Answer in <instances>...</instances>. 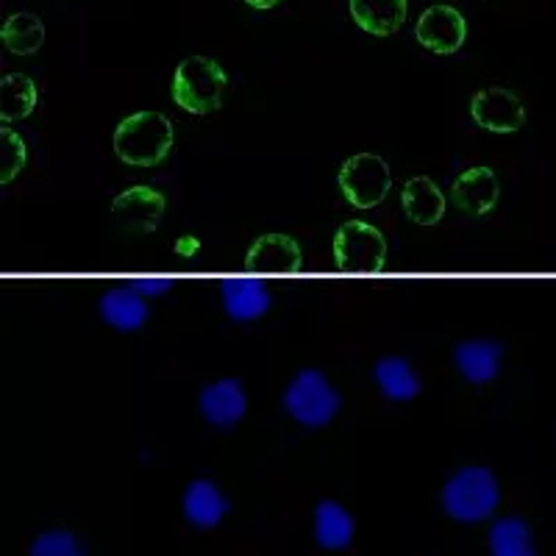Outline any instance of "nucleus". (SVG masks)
Masks as SVG:
<instances>
[{"mask_svg":"<svg viewBox=\"0 0 556 556\" xmlns=\"http://www.w3.org/2000/svg\"><path fill=\"white\" fill-rule=\"evenodd\" d=\"M134 292H139L142 298H156V295H165V292L173 290V281L170 278H137L131 281Z\"/></svg>","mask_w":556,"mask_h":556,"instance_id":"obj_26","label":"nucleus"},{"mask_svg":"<svg viewBox=\"0 0 556 556\" xmlns=\"http://www.w3.org/2000/svg\"><path fill=\"white\" fill-rule=\"evenodd\" d=\"M0 42L14 56H34L45 42L42 20L31 12H14L0 28Z\"/></svg>","mask_w":556,"mask_h":556,"instance_id":"obj_22","label":"nucleus"},{"mask_svg":"<svg viewBox=\"0 0 556 556\" xmlns=\"http://www.w3.org/2000/svg\"><path fill=\"white\" fill-rule=\"evenodd\" d=\"M285 409L301 426L320 429V426H329L340 412V395L320 370L309 367V370H301L285 390Z\"/></svg>","mask_w":556,"mask_h":556,"instance_id":"obj_4","label":"nucleus"},{"mask_svg":"<svg viewBox=\"0 0 556 556\" xmlns=\"http://www.w3.org/2000/svg\"><path fill=\"white\" fill-rule=\"evenodd\" d=\"M167 212V198L153 187L137 184L112 201V215L128 235H153Z\"/></svg>","mask_w":556,"mask_h":556,"instance_id":"obj_7","label":"nucleus"},{"mask_svg":"<svg viewBox=\"0 0 556 556\" xmlns=\"http://www.w3.org/2000/svg\"><path fill=\"white\" fill-rule=\"evenodd\" d=\"M374 379L381 395L390 401H412L420 395V379L401 356H381L374 367Z\"/></svg>","mask_w":556,"mask_h":556,"instance_id":"obj_20","label":"nucleus"},{"mask_svg":"<svg viewBox=\"0 0 556 556\" xmlns=\"http://www.w3.org/2000/svg\"><path fill=\"white\" fill-rule=\"evenodd\" d=\"M198 248H201V242H198L195 237H181V240L176 242V253H181V256H192Z\"/></svg>","mask_w":556,"mask_h":556,"instance_id":"obj_27","label":"nucleus"},{"mask_svg":"<svg viewBox=\"0 0 556 556\" xmlns=\"http://www.w3.org/2000/svg\"><path fill=\"white\" fill-rule=\"evenodd\" d=\"M451 201L468 217L490 215L501 201V181L490 167H468L451 184Z\"/></svg>","mask_w":556,"mask_h":556,"instance_id":"obj_10","label":"nucleus"},{"mask_svg":"<svg viewBox=\"0 0 556 556\" xmlns=\"http://www.w3.org/2000/svg\"><path fill=\"white\" fill-rule=\"evenodd\" d=\"M354 518L337 501H320L315 509V540L326 551H342L354 540Z\"/></svg>","mask_w":556,"mask_h":556,"instance_id":"obj_19","label":"nucleus"},{"mask_svg":"<svg viewBox=\"0 0 556 556\" xmlns=\"http://www.w3.org/2000/svg\"><path fill=\"white\" fill-rule=\"evenodd\" d=\"M198 409H201L203 420L217 429H231L245 417L248 399L242 390L240 379H217L201 390L198 399Z\"/></svg>","mask_w":556,"mask_h":556,"instance_id":"obj_12","label":"nucleus"},{"mask_svg":"<svg viewBox=\"0 0 556 556\" xmlns=\"http://www.w3.org/2000/svg\"><path fill=\"white\" fill-rule=\"evenodd\" d=\"M340 192L351 206L356 208H376L392 187L390 165L379 153H354L345 159V165L340 167Z\"/></svg>","mask_w":556,"mask_h":556,"instance_id":"obj_6","label":"nucleus"},{"mask_svg":"<svg viewBox=\"0 0 556 556\" xmlns=\"http://www.w3.org/2000/svg\"><path fill=\"white\" fill-rule=\"evenodd\" d=\"M501 501V486L495 476L479 465L456 470L443 486V509L459 523H481L495 513Z\"/></svg>","mask_w":556,"mask_h":556,"instance_id":"obj_3","label":"nucleus"},{"mask_svg":"<svg viewBox=\"0 0 556 556\" xmlns=\"http://www.w3.org/2000/svg\"><path fill=\"white\" fill-rule=\"evenodd\" d=\"M351 17L365 34L390 37L406 23L409 3L406 0H348Z\"/></svg>","mask_w":556,"mask_h":556,"instance_id":"obj_15","label":"nucleus"},{"mask_svg":"<svg viewBox=\"0 0 556 556\" xmlns=\"http://www.w3.org/2000/svg\"><path fill=\"white\" fill-rule=\"evenodd\" d=\"M304 267V253L292 237L287 235H262L245 253V270L260 273H285L295 276Z\"/></svg>","mask_w":556,"mask_h":556,"instance_id":"obj_11","label":"nucleus"},{"mask_svg":"<svg viewBox=\"0 0 556 556\" xmlns=\"http://www.w3.org/2000/svg\"><path fill=\"white\" fill-rule=\"evenodd\" d=\"M223 306H226V315L231 320H260L262 315H267L273 298L267 292L265 281L262 278H226L220 285Z\"/></svg>","mask_w":556,"mask_h":556,"instance_id":"obj_13","label":"nucleus"},{"mask_svg":"<svg viewBox=\"0 0 556 556\" xmlns=\"http://www.w3.org/2000/svg\"><path fill=\"white\" fill-rule=\"evenodd\" d=\"M490 554L493 556H538L531 529L523 518H501L490 526Z\"/></svg>","mask_w":556,"mask_h":556,"instance_id":"obj_23","label":"nucleus"},{"mask_svg":"<svg viewBox=\"0 0 556 556\" xmlns=\"http://www.w3.org/2000/svg\"><path fill=\"white\" fill-rule=\"evenodd\" d=\"M401 206H404L406 217L417 226H437L445 217V201L443 190L431 181L429 176H415L404 184L401 192Z\"/></svg>","mask_w":556,"mask_h":556,"instance_id":"obj_16","label":"nucleus"},{"mask_svg":"<svg viewBox=\"0 0 556 556\" xmlns=\"http://www.w3.org/2000/svg\"><path fill=\"white\" fill-rule=\"evenodd\" d=\"M228 76L226 70L208 56L184 59L173 73L170 98L178 109L190 114H212L223 106Z\"/></svg>","mask_w":556,"mask_h":556,"instance_id":"obj_2","label":"nucleus"},{"mask_svg":"<svg viewBox=\"0 0 556 556\" xmlns=\"http://www.w3.org/2000/svg\"><path fill=\"white\" fill-rule=\"evenodd\" d=\"M331 251H334V265L342 273H381L387 265L384 235L365 220L342 223Z\"/></svg>","mask_w":556,"mask_h":556,"instance_id":"obj_5","label":"nucleus"},{"mask_svg":"<svg viewBox=\"0 0 556 556\" xmlns=\"http://www.w3.org/2000/svg\"><path fill=\"white\" fill-rule=\"evenodd\" d=\"M504 345L495 340H465L454 348V362L470 384H486L501 374Z\"/></svg>","mask_w":556,"mask_h":556,"instance_id":"obj_14","label":"nucleus"},{"mask_svg":"<svg viewBox=\"0 0 556 556\" xmlns=\"http://www.w3.org/2000/svg\"><path fill=\"white\" fill-rule=\"evenodd\" d=\"M98 309H101L103 320L117 331H139L151 315L146 298L134 292L131 287H114V290L103 292Z\"/></svg>","mask_w":556,"mask_h":556,"instance_id":"obj_17","label":"nucleus"},{"mask_svg":"<svg viewBox=\"0 0 556 556\" xmlns=\"http://www.w3.org/2000/svg\"><path fill=\"white\" fill-rule=\"evenodd\" d=\"M173 121L162 112H134L114 128V153L131 167H156L173 151Z\"/></svg>","mask_w":556,"mask_h":556,"instance_id":"obj_1","label":"nucleus"},{"mask_svg":"<svg viewBox=\"0 0 556 556\" xmlns=\"http://www.w3.org/2000/svg\"><path fill=\"white\" fill-rule=\"evenodd\" d=\"M417 42L424 45L426 51L440 53V56H451L465 45L468 39V20L456 7L448 3H437V7L426 9L417 17L415 26Z\"/></svg>","mask_w":556,"mask_h":556,"instance_id":"obj_8","label":"nucleus"},{"mask_svg":"<svg viewBox=\"0 0 556 556\" xmlns=\"http://www.w3.org/2000/svg\"><path fill=\"white\" fill-rule=\"evenodd\" d=\"M248 7L256 9V12H267V9H276L281 0H245Z\"/></svg>","mask_w":556,"mask_h":556,"instance_id":"obj_28","label":"nucleus"},{"mask_svg":"<svg viewBox=\"0 0 556 556\" xmlns=\"http://www.w3.org/2000/svg\"><path fill=\"white\" fill-rule=\"evenodd\" d=\"M28 556H87V554H84V545L78 543L70 531L53 529V531H42V534L34 540Z\"/></svg>","mask_w":556,"mask_h":556,"instance_id":"obj_25","label":"nucleus"},{"mask_svg":"<svg viewBox=\"0 0 556 556\" xmlns=\"http://www.w3.org/2000/svg\"><path fill=\"white\" fill-rule=\"evenodd\" d=\"M37 84L26 73H7L0 78V121L17 123L37 109Z\"/></svg>","mask_w":556,"mask_h":556,"instance_id":"obj_21","label":"nucleus"},{"mask_svg":"<svg viewBox=\"0 0 556 556\" xmlns=\"http://www.w3.org/2000/svg\"><path fill=\"white\" fill-rule=\"evenodd\" d=\"M226 513V495L212 481L198 479L187 486V493H184V515H187L192 526H198V529H215Z\"/></svg>","mask_w":556,"mask_h":556,"instance_id":"obj_18","label":"nucleus"},{"mask_svg":"<svg viewBox=\"0 0 556 556\" xmlns=\"http://www.w3.org/2000/svg\"><path fill=\"white\" fill-rule=\"evenodd\" d=\"M28 162V148L23 142L20 134H14L12 128L3 126L0 131V184H9L20 176V170L26 167Z\"/></svg>","mask_w":556,"mask_h":556,"instance_id":"obj_24","label":"nucleus"},{"mask_svg":"<svg viewBox=\"0 0 556 556\" xmlns=\"http://www.w3.org/2000/svg\"><path fill=\"white\" fill-rule=\"evenodd\" d=\"M470 117L490 134H515L523 128L526 109L513 89L486 87L470 98Z\"/></svg>","mask_w":556,"mask_h":556,"instance_id":"obj_9","label":"nucleus"}]
</instances>
